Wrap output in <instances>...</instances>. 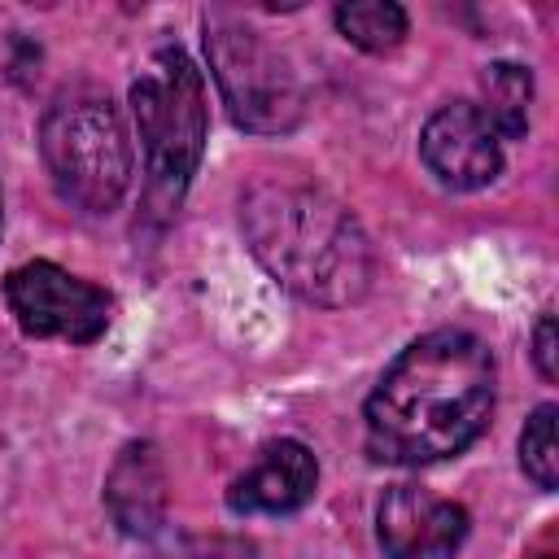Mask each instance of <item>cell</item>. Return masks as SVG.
Instances as JSON below:
<instances>
[{"mask_svg":"<svg viewBox=\"0 0 559 559\" xmlns=\"http://www.w3.org/2000/svg\"><path fill=\"white\" fill-rule=\"evenodd\" d=\"M533 362L542 371L546 384L559 380V362H555V314H542L537 328H533Z\"/></svg>","mask_w":559,"mask_h":559,"instance_id":"cell-14","label":"cell"},{"mask_svg":"<svg viewBox=\"0 0 559 559\" xmlns=\"http://www.w3.org/2000/svg\"><path fill=\"white\" fill-rule=\"evenodd\" d=\"M467 507L424 485H393L376 507V537L389 559H459Z\"/></svg>","mask_w":559,"mask_h":559,"instance_id":"cell-8","label":"cell"},{"mask_svg":"<svg viewBox=\"0 0 559 559\" xmlns=\"http://www.w3.org/2000/svg\"><path fill=\"white\" fill-rule=\"evenodd\" d=\"M166 463L153 441H127L105 472V511L127 537H157L166 524Z\"/></svg>","mask_w":559,"mask_h":559,"instance_id":"cell-10","label":"cell"},{"mask_svg":"<svg viewBox=\"0 0 559 559\" xmlns=\"http://www.w3.org/2000/svg\"><path fill=\"white\" fill-rule=\"evenodd\" d=\"M240 231L258 266L310 306H354L376 280V249L362 223L319 183L288 175L253 179L240 192Z\"/></svg>","mask_w":559,"mask_h":559,"instance_id":"cell-2","label":"cell"},{"mask_svg":"<svg viewBox=\"0 0 559 559\" xmlns=\"http://www.w3.org/2000/svg\"><path fill=\"white\" fill-rule=\"evenodd\" d=\"M555 402H542L528 419H524V432H520V467L524 476L550 493L559 485V441H555Z\"/></svg>","mask_w":559,"mask_h":559,"instance_id":"cell-13","label":"cell"},{"mask_svg":"<svg viewBox=\"0 0 559 559\" xmlns=\"http://www.w3.org/2000/svg\"><path fill=\"white\" fill-rule=\"evenodd\" d=\"M39 157L57 197L83 214H109L131 183V140L100 96H66L39 122Z\"/></svg>","mask_w":559,"mask_h":559,"instance_id":"cell-4","label":"cell"},{"mask_svg":"<svg viewBox=\"0 0 559 559\" xmlns=\"http://www.w3.org/2000/svg\"><path fill=\"white\" fill-rule=\"evenodd\" d=\"M332 22L354 48L376 52V57L393 52L406 39V26H411L406 9L393 4V0H345V4L332 9Z\"/></svg>","mask_w":559,"mask_h":559,"instance_id":"cell-12","label":"cell"},{"mask_svg":"<svg viewBox=\"0 0 559 559\" xmlns=\"http://www.w3.org/2000/svg\"><path fill=\"white\" fill-rule=\"evenodd\" d=\"M131 114L140 127L148 201H157L162 210H175L201 166L205 135H210L205 79L179 44L157 48L148 70L131 83Z\"/></svg>","mask_w":559,"mask_h":559,"instance_id":"cell-3","label":"cell"},{"mask_svg":"<svg viewBox=\"0 0 559 559\" xmlns=\"http://www.w3.org/2000/svg\"><path fill=\"white\" fill-rule=\"evenodd\" d=\"M205 57L231 122L249 135H284L306 114V92L293 61L249 22L205 13Z\"/></svg>","mask_w":559,"mask_h":559,"instance_id":"cell-5","label":"cell"},{"mask_svg":"<svg viewBox=\"0 0 559 559\" xmlns=\"http://www.w3.org/2000/svg\"><path fill=\"white\" fill-rule=\"evenodd\" d=\"M419 157L437 183L454 192L489 188L502 175V140L472 100H450L428 114L419 131Z\"/></svg>","mask_w":559,"mask_h":559,"instance_id":"cell-7","label":"cell"},{"mask_svg":"<svg viewBox=\"0 0 559 559\" xmlns=\"http://www.w3.org/2000/svg\"><path fill=\"white\" fill-rule=\"evenodd\" d=\"M489 345L463 328H437L411 341L367 393V454L393 467L441 463L463 454L489 428Z\"/></svg>","mask_w":559,"mask_h":559,"instance_id":"cell-1","label":"cell"},{"mask_svg":"<svg viewBox=\"0 0 559 559\" xmlns=\"http://www.w3.org/2000/svg\"><path fill=\"white\" fill-rule=\"evenodd\" d=\"M0 231H4V210H0Z\"/></svg>","mask_w":559,"mask_h":559,"instance_id":"cell-15","label":"cell"},{"mask_svg":"<svg viewBox=\"0 0 559 559\" xmlns=\"http://www.w3.org/2000/svg\"><path fill=\"white\" fill-rule=\"evenodd\" d=\"M480 114L498 131V140H524L528 131V105H533V74L520 61H493L480 74Z\"/></svg>","mask_w":559,"mask_h":559,"instance_id":"cell-11","label":"cell"},{"mask_svg":"<svg viewBox=\"0 0 559 559\" xmlns=\"http://www.w3.org/2000/svg\"><path fill=\"white\" fill-rule=\"evenodd\" d=\"M319 489V463L310 445L297 437L266 441L249 472H240L227 489V507L236 515H293Z\"/></svg>","mask_w":559,"mask_h":559,"instance_id":"cell-9","label":"cell"},{"mask_svg":"<svg viewBox=\"0 0 559 559\" xmlns=\"http://www.w3.org/2000/svg\"><path fill=\"white\" fill-rule=\"evenodd\" d=\"M4 301L26 336L70 341V345L100 341L114 314V297L100 284L79 280L48 258L13 266L4 275Z\"/></svg>","mask_w":559,"mask_h":559,"instance_id":"cell-6","label":"cell"}]
</instances>
